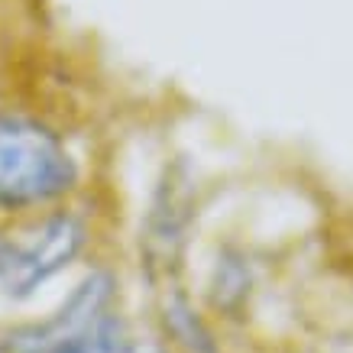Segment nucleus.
<instances>
[{"instance_id":"f257e3e1","label":"nucleus","mask_w":353,"mask_h":353,"mask_svg":"<svg viewBox=\"0 0 353 353\" xmlns=\"http://www.w3.org/2000/svg\"><path fill=\"white\" fill-rule=\"evenodd\" d=\"M81 159L59 127L39 114L0 108V221L72 201Z\"/></svg>"},{"instance_id":"f03ea898","label":"nucleus","mask_w":353,"mask_h":353,"mask_svg":"<svg viewBox=\"0 0 353 353\" xmlns=\"http://www.w3.org/2000/svg\"><path fill=\"white\" fill-rule=\"evenodd\" d=\"M133 343L117 311V279L91 266L49 314L0 327V353H127Z\"/></svg>"},{"instance_id":"7ed1b4c3","label":"nucleus","mask_w":353,"mask_h":353,"mask_svg":"<svg viewBox=\"0 0 353 353\" xmlns=\"http://www.w3.org/2000/svg\"><path fill=\"white\" fill-rule=\"evenodd\" d=\"M91 243V224L72 204L0 221V299L26 305L81 263Z\"/></svg>"}]
</instances>
